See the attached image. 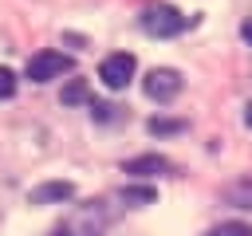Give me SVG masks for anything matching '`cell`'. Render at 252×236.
<instances>
[{
  "mask_svg": "<svg viewBox=\"0 0 252 236\" xmlns=\"http://www.w3.org/2000/svg\"><path fill=\"white\" fill-rule=\"evenodd\" d=\"M51 236H67V228H55V232H51Z\"/></svg>",
  "mask_w": 252,
  "mask_h": 236,
  "instance_id": "e0dca14e",
  "label": "cell"
},
{
  "mask_svg": "<svg viewBox=\"0 0 252 236\" xmlns=\"http://www.w3.org/2000/svg\"><path fill=\"white\" fill-rule=\"evenodd\" d=\"M134 71H138V63H134L130 51H114V55H106V59L98 63V79H102L110 90H122V87L134 79Z\"/></svg>",
  "mask_w": 252,
  "mask_h": 236,
  "instance_id": "5b68a950",
  "label": "cell"
},
{
  "mask_svg": "<svg viewBox=\"0 0 252 236\" xmlns=\"http://www.w3.org/2000/svg\"><path fill=\"white\" fill-rule=\"evenodd\" d=\"M118 201H126V205H154L158 201V189L154 185H126L118 193Z\"/></svg>",
  "mask_w": 252,
  "mask_h": 236,
  "instance_id": "30bf717a",
  "label": "cell"
},
{
  "mask_svg": "<svg viewBox=\"0 0 252 236\" xmlns=\"http://www.w3.org/2000/svg\"><path fill=\"white\" fill-rule=\"evenodd\" d=\"M138 24H142L146 35H154V39H169V35H177L189 20H185L173 4H146L142 16H138Z\"/></svg>",
  "mask_w": 252,
  "mask_h": 236,
  "instance_id": "7a4b0ae2",
  "label": "cell"
},
{
  "mask_svg": "<svg viewBox=\"0 0 252 236\" xmlns=\"http://www.w3.org/2000/svg\"><path fill=\"white\" fill-rule=\"evenodd\" d=\"M71 67H75V59L63 55V51H39V55H32V63H28V79H32V83H47V79L67 75Z\"/></svg>",
  "mask_w": 252,
  "mask_h": 236,
  "instance_id": "277c9868",
  "label": "cell"
},
{
  "mask_svg": "<svg viewBox=\"0 0 252 236\" xmlns=\"http://www.w3.org/2000/svg\"><path fill=\"white\" fill-rule=\"evenodd\" d=\"M110 224H114V205L98 197V201H87V205H79L63 228H67V236H102Z\"/></svg>",
  "mask_w": 252,
  "mask_h": 236,
  "instance_id": "6da1fadb",
  "label": "cell"
},
{
  "mask_svg": "<svg viewBox=\"0 0 252 236\" xmlns=\"http://www.w3.org/2000/svg\"><path fill=\"white\" fill-rule=\"evenodd\" d=\"M240 35H244V39L252 43V20H244V28H240Z\"/></svg>",
  "mask_w": 252,
  "mask_h": 236,
  "instance_id": "9a60e30c",
  "label": "cell"
},
{
  "mask_svg": "<svg viewBox=\"0 0 252 236\" xmlns=\"http://www.w3.org/2000/svg\"><path fill=\"white\" fill-rule=\"evenodd\" d=\"M220 197H224L228 205H236V208H252V177H240V181L224 185Z\"/></svg>",
  "mask_w": 252,
  "mask_h": 236,
  "instance_id": "ba28073f",
  "label": "cell"
},
{
  "mask_svg": "<svg viewBox=\"0 0 252 236\" xmlns=\"http://www.w3.org/2000/svg\"><path fill=\"white\" fill-rule=\"evenodd\" d=\"M209 236H252V224H244V220H224V224H217Z\"/></svg>",
  "mask_w": 252,
  "mask_h": 236,
  "instance_id": "7c38bea8",
  "label": "cell"
},
{
  "mask_svg": "<svg viewBox=\"0 0 252 236\" xmlns=\"http://www.w3.org/2000/svg\"><path fill=\"white\" fill-rule=\"evenodd\" d=\"M71 197H75V185L71 181H43V185H35L28 193L32 205H59V201H71Z\"/></svg>",
  "mask_w": 252,
  "mask_h": 236,
  "instance_id": "52a82bcc",
  "label": "cell"
},
{
  "mask_svg": "<svg viewBox=\"0 0 252 236\" xmlns=\"http://www.w3.org/2000/svg\"><path fill=\"white\" fill-rule=\"evenodd\" d=\"M142 87H146V94H150L154 102H169V98L181 94L185 79H181V71H173V67H154V71L142 79Z\"/></svg>",
  "mask_w": 252,
  "mask_h": 236,
  "instance_id": "3957f363",
  "label": "cell"
},
{
  "mask_svg": "<svg viewBox=\"0 0 252 236\" xmlns=\"http://www.w3.org/2000/svg\"><path fill=\"white\" fill-rule=\"evenodd\" d=\"M110 118H118V106H110V102H94V122H110Z\"/></svg>",
  "mask_w": 252,
  "mask_h": 236,
  "instance_id": "5bb4252c",
  "label": "cell"
},
{
  "mask_svg": "<svg viewBox=\"0 0 252 236\" xmlns=\"http://www.w3.org/2000/svg\"><path fill=\"white\" fill-rule=\"evenodd\" d=\"M130 177H161V173H173V161L161 157V153H138L122 165Z\"/></svg>",
  "mask_w": 252,
  "mask_h": 236,
  "instance_id": "8992f818",
  "label": "cell"
},
{
  "mask_svg": "<svg viewBox=\"0 0 252 236\" xmlns=\"http://www.w3.org/2000/svg\"><path fill=\"white\" fill-rule=\"evenodd\" d=\"M244 122H248V130H252V102H248V110H244Z\"/></svg>",
  "mask_w": 252,
  "mask_h": 236,
  "instance_id": "2e32d148",
  "label": "cell"
},
{
  "mask_svg": "<svg viewBox=\"0 0 252 236\" xmlns=\"http://www.w3.org/2000/svg\"><path fill=\"white\" fill-rule=\"evenodd\" d=\"M59 102H63V106H79V102H91V87H87V79H71V83L59 90Z\"/></svg>",
  "mask_w": 252,
  "mask_h": 236,
  "instance_id": "9c48e42d",
  "label": "cell"
},
{
  "mask_svg": "<svg viewBox=\"0 0 252 236\" xmlns=\"http://www.w3.org/2000/svg\"><path fill=\"white\" fill-rule=\"evenodd\" d=\"M181 130H185L181 118H150V134H158V138L161 134H181Z\"/></svg>",
  "mask_w": 252,
  "mask_h": 236,
  "instance_id": "8fae6325",
  "label": "cell"
},
{
  "mask_svg": "<svg viewBox=\"0 0 252 236\" xmlns=\"http://www.w3.org/2000/svg\"><path fill=\"white\" fill-rule=\"evenodd\" d=\"M12 94H16V71L0 67V98H12Z\"/></svg>",
  "mask_w": 252,
  "mask_h": 236,
  "instance_id": "4fadbf2b",
  "label": "cell"
}]
</instances>
